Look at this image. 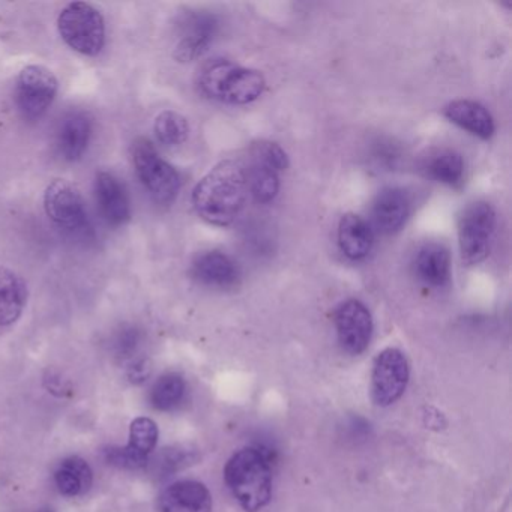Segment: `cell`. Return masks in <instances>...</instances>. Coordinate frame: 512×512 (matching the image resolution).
Returning <instances> with one entry per match:
<instances>
[{"label": "cell", "mask_w": 512, "mask_h": 512, "mask_svg": "<svg viewBox=\"0 0 512 512\" xmlns=\"http://www.w3.org/2000/svg\"><path fill=\"white\" fill-rule=\"evenodd\" d=\"M158 425L151 418L134 419L130 425V439L124 448H112L104 451L106 461L119 469L139 470L148 466L151 455L157 448Z\"/></svg>", "instance_id": "obj_11"}, {"label": "cell", "mask_w": 512, "mask_h": 512, "mask_svg": "<svg viewBox=\"0 0 512 512\" xmlns=\"http://www.w3.org/2000/svg\"><path fill=\"white\" fill-rule=\"evenodd\" d=\"M250 157L274 167L280 173L289 166V158H287L283 148H280L277 143L265 142V140L253 143L250 149Z\"/></svg>", "instance_id": "obj_29"}, {"label": "cell", "mask_w": 512, "mask_h": 512, "mask_svg": "<svg viewBox=\"0 0 512 512\" xmlns=\"http://www.w3.org/2000/svg\"><path fill=\"white\" fill-rule=\"evenodd\" d=\"M152 373V365L149 359L139 358L131 362L127 370V377L134 385H142L143 382L149 379Z\"/></svg>", "instance_id": "obj_30"}, {"label": "cell", "mask_w": 512, "mask_h": 512, "mask_svg": "<svg viewBox=\"0 0 512 512\" xmlns=\"http://www.w3.org/2000/svg\"><path fill=\"white\" fill-rule=\"evenodd\" d=\"M44 211L49 220L67 235L86 239L92 236L85 199L71 182L55 179L49 184L44 191Z\"/></svg>", "instance_id": "obj_6"}, {"label": "cell", "mask_w": 512, "mask_h": 512, "mask_svg": "<svg viewBox=\"0 0 512 512\" xmlns=\"http://www.w3.org/2000/svg\"><path fill=\"white\" fill-rule=\"evenodd\" d=\"M133 164L137 178L158 205H172L181 190L178 170L167 163L149 140L133 143Z\"/></svg>", "instance_id": "obj_5"}, {"label": "cell", "mask_w": 512, "mask_h": 512, "mask_svg": "<svg viewBox=\"0 0 512 512\" xmlns=\"http://www.w3.org/2000/svg\"><path fill=\"white\" fill-rule=\"evenodd\" d=\"M338 244L350 260H362L371 253L374 244L370 224L359 215L344 214L338 224Z\"/></svg>", "instance_id": "obj_20"}, {"label": "cell", "mask_w": 512, "mask_h": 512, "mask_svg": "<svg viewBox=\"0 0 512 512\" xmlns=\"http://www.w3.org/2000/svg\"><path fill=\"white\" fill-rule=\"evenodd\" d=\"M28 284L22 275L0 266V326L14 325L28 304Z\"/></svg>", "instance_id": "obj_18"}, {"label": "cell", "mask_w": 512, "mask_h": 512, "mask_svg": "<svg viewBox=\"0 0 512 512\" xmlns=\"http://www.w3.org/2000/svg\"><path fill=\"white\" fill-rule=\"evenodd\" d=\"M95 199L101 217L109 226H125L131 220V202L124 182L110 172L97 173Z\"/></svg>", "instance_id": "obj_13"}, {"label": "cell", "mask_w": 512, "mask_h": 512, "mask_svg": "<svg viewBox=\"0 0 512 512\" xmlns=\"http://www.w3.org/2000/svg\"><path fill=\"white\" fill-rule=\"evenodd\" d=\"M410 368L401 350L389 347L374 359L371 373V397L380 407L397 403L409 385Z\"/></svg>", "instance_id": "obj_9"}, {"label": "cell", "mask_w": 512, "mask_h": 512, "mask_svg": "<svg viewBox=\"0 0 512 512\" xmlns=\"http://www.w3.org/2000/svg\"><path fill=\"white\" fill-rule=\"evenodd\" d=\"M191 275L203 286L214 289H232L238 284L239 268L221 251H205L194 259Z\"/></svg>", "instance_id": "obj_15"}, {"label": "cell", "mask_w": 512, "mask_h": 512, "mask_svg": "<svg viewBox=\"0 0 512 512\" xmlns=\"http://www.w3.org/2000/svg\"><path fill=\"white\" fill-rule=\"evenodd\" d=\"M443 115L449 122L469 131L479 139H490L496 131L490 112L475 101H452L443 109Z\"/></svg>", "instance_id": "obj_19"}, {"label": "cell", "mask_w": 512, "mask_h": 512, "mask_svg": "<svg viewBox=\"0 0 512 512\" xmlns=\"http://www.w3.org/2000/svg\"><path fill=\"white\" fill-rule=\"evenodd\" d=\"M425 170L434 181L446 185L460 184L464 176L463 157L451 149H440L428 157Z\"/></svg>", "instance_id": "obj_25"}, {"label": "cell", "mask_w": 512, "mask_h": 512, "mask_svg": "<svg viewBox=\"0 0 512 512\" xmlns=\"http://www.w3.org/2000/svg\"><path fill=\"white\" fill-rule=\"evenodd\" d=\"M58 31L64 43L80 55L95 58L106 46V22L94 5L73 2L61 11Z\"/></svg>", "instance_id": "obj_4"}, {"label": "cell", "mask_w": 512, "mask_h": 512, "mask_svg": "<svg viewBox=\"0 0 512 512\" xmlns=\"http://www.w3.org/2000/svg\"><path fill=\"white\" fill-rule=\"evenodd\" d=\"M410 214V200L406 191L397 187L383 188L373 202L374 227L383 235H392L406 224Z\"/></svg>", "instance_id": "obj_16"}, {"label": "cell", "mask_w": 512, "mask_h": 512, "mask_svg": "<svg viewBox=\"0 0 512 512\" xmlns=\"http://www.w3.org/2000/svg\"><path fill=\"white\" fill-rule=\"evenodd\" d=\"M142 344L143 332L134 325H122L110 338V349L119 361L133 362Z\"/></svg>", "instance_id": "obj_27"}, {"label": "cell", "mask_w": 512, "mask_h": 512, "mask_svg": "<svg viewBox=\"0 0 512 512\" xmlns=\"http://www.w3.org/2000/svg\"><path fill=\"white\" fill-rule=\"evenodd\" d=\"M59 91L55 74L43 65H28L16 83V103L23 118L37 121L46 115Z\"/></svg>", "instance_id": "obj_8"}, {"label": "cell", "mask_w": 512, "mask_h": 512, "mask_svg": "<svg viewBox=\"0 0 512 512\" xmlns=\"http://www.w3.org/2000/svg\"><path fill=\"white\" fill-rule=\"evenodd\" d=\"M154 133L161 145L176 148L187 142L190 136V125L181 113L175 110H164L155 118Z\"/></svg>", "instance_id": "obj_26"}, {"label": "cell", "mask_w": 512, "mask_h": 512, "mask_svg": "<svg viewBox=\"0 0 512 512\" xmlns=\"http://www.w3.org/2000/svg\"><path fill=\"white\" fill-rule=\"evenodd\" d=\"M55 484L65 497L85 496L94 484V472L88 461L73 455L62 460L55 470Z\"/></svg>", "instance_id": "obj_22"}, {"label": "cell", "mask_w": 512, "mask_h": 512, "mask_svg": "<svg viewBox=\"0 0 512 512\" xmlns=\"http://www.w3.org/2000/svg\"><path fill=\"white\" fill-rule=\"evenodd\" d=\"M160 512H212V496L205 484L193 479L173 482L158 499Z\"/></svg>", "instance_id": "obj_14"}, {"label": "cell", "mask_w": 512, "mask_h": 512, "mask_svg": "<svg viewBox=\"0 0 512 512\" xmlns=\"http://www.w3.org/2000/svg\"><path fill=\"white\" fill-rule=\"evenodd\" d=\"M338 343L350 355H361L370 346L374 323L370 310L358 299H347L334 314Z\"/></svg>", "instance_id": "obj_12"}, {"label": "cell", "mask_w": 512, "mask_h": 512, "mask_svg": "<svg viewBox=\"0 0 512 512\" xmlns=\"http://www.w3.org/2000/svg\"><path fill=\"white\" fill-rule=\"evenodd\" d=\"M415 271L419 280L430 287H445L451 280V254L442 244H427L418 251Z\"/></svg>", "instance_id": "obj_21"}, {"label": "cell", "mask_w": 512, "mask_h": 512, "mask_svg": "<svg viewBox=\"0 0 512 512\" xmlns=\"http://www.w3.org/2000/svg\"><path fill=\"white\" fill-rule=\"evenodd\" d=\"M38 512H53L52 509H41V511Z\"/></svg>", "instance_id": "obj_31"}, {"label": "cell", "mask_w": 512, "mask_h": 512, "mask_svg": "<svg viewBox=\"0 0 512 512\" xmlns=\"http://www.w3.org/2000/svg\"><path fill=\"white\" fill-rule=\"evenodd\" d=\"M247 172L248 193L253 194L259 203H269L277 197L280 191V172L274 167L250 157V166H245Z\"/></svg>", "instance_id": "obj_23"}, {"label": "cell", "mask_w": 512, "mask_h": 512, "mask_svg": "<svg viewBox=\"0 0 512 512\" xmlns=\"http://www.w3.org/2000/svg\"><path fill=\"white\" fill-rule=\"evenodd\" d=\"M224 481L244 511L259 512L271 502V454L262 446L239 449L224 467Z\"/></svg>", "instance_id": "obj_2"}, {"label": "cell", "mask_w": 512, "mask_h": 512, "mask_svg": "<svg viewBox=\"0 0 512 512\" xmlns=\"http://www.w3.org/2000/svg\"><path fill=\"white\" fill-rule=\"evenodd\" d=\"M220 31V20L209 11H188L176 23V44L173 50L178 62L202 58Z\"/></svg>", "instance_id": "obj_10"}, {"label": "cell", "mask_w": 512, "mask_h": 512, "mask_svg": "<svg viewBox=\"0 0 512 512\" xmlns=\"http://www.w3.org/2000/svg\"><path fill=\"white\" fill-rule=\"evenodd\" d=\"M92 131H94V124L88 113H68L59 125L58 139H56L59 155L70 163L79 161L88 151Z\"/></svg>", "instance_id": "obj_17"}, {"label": "cell", "mask_w": 512, "mask_h": 512, "mask_svg": "<svg viewBox=\"0 0 512 512\" xmlns=\"http://www.w3.org/2000/svg\"><path fill=\"white\" fill-rule=\"evenodd\" d=\"M187 395V382L178 373L163 374L149 392V401L160 412H172L181 406Z\"/></svg>", "instance_id": "obj_24"}, {"label": "cell", "mask_w": 512, "mask_h": 512, "mask_svg": "<svg viewBox=\"0 0 512 512\" xmlns=\"http://www.w3.org/2000/svg\"><path fill=\"white\" fill-rule=\"evenodd\" d=\"M194 460L193 451L181 448V446H173L166 448L158 454V457L152 461V469L157 476H172L178 470L184 469L185 466Z\"/></svg>", "instance_id": "obj_28"}, {"label": "cell", "mask_w": 512, "mask_h": 512, "mask_svg": "<svg viewBox=\"0 0 512 512\" xmlns=\"http://www.w3.org/2000/svg\"><path fill=\"white\" fill-rule=\"evenodd\" d=\"M197 85L209 100L244 106L259 100L266 83L259 71L239 67L226 59H214L203 65Z\"/></svg>", "instance_id": "obj_3"}, {"label": "cell", "mask_w": 512, "mask_h": 512, "mask_svg": "<svg viewBox=\"0 0 512 512\" xmlns=\"http://www.w3.org/2000/svg\"><path fill=\"white\" fill-rule=\"evenodd\" d=\"M496 224V209L488 202H475L464 209L458 224V244L466 265H479L487 259Z\"/></svg>", "instance_id": "obj_7"}, {"label": "cell", "mask_w": 512, "mask_h": 512, "mask_svg": "<svg viewBox=\"0 0 512 512\" xmlns=\"http://www.w3.org/2000/svg\"><path fill=\"white\" fill-rule=\"evenodd\" d=\"M248 197L247 172L239 161L215 166L193 191L197 215L212 226H230L244 211Z\"/></svg>", "instance_id": "obj_1"}]
</instances>
